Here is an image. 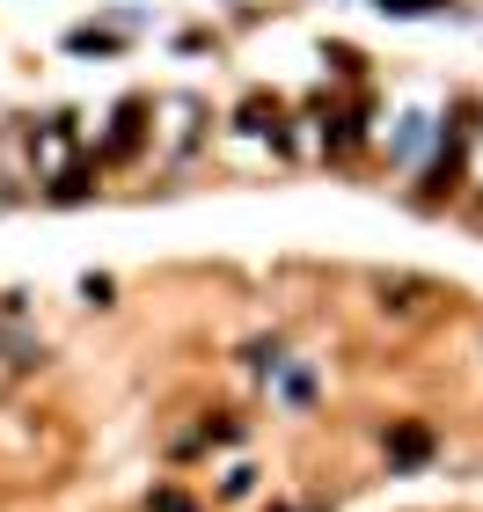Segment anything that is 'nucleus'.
<instances>
[{"label": "nucleus", "instance_id": "obj_1", "mask_svg": "<svg viewBox=\"0 0 483 512\" xmlns=\"http://www.w3.org/2000/svg\"><path fill=\"white\" fill-rule=\"evenodd\" d=\"M388 454H396L403 469H410V461H425V454H432V432H425V425H396V432H388Z\"/></svg>", "mask_w": 483, "mask_h": 512}, {"label": "nucleus", "instance_id": "obj_2", "mask_svg": "<svg viewBox=\"0 0 483 512\" xmlns=\"http://www.w3.org/2000/svg\"><path fill=\"white\" fill-rule=\"evenodd\" d=\"M388 15H440V8H454V0H381Z\"/></svg>", "mask_w": 483, "mask_h": 512}, {"label": "nucleus", "instance_id": "obj_3", "mask_svg": "<svg viewBox=\"0 0 483 512\" xmlns=\"http://www.w3.org/2000/svg\"><path fill=\"white\" fill-rule=\"evenodd\" d=\"M154 512H198V505L183 498V491H154Z\"/></svg>", "mask_w": 483, "mask_h": 512}]
</instances>
